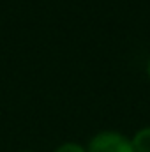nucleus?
Listing matches in <instances>:
<instances>
[{"mask_svg":"<svg viewBox=\"0 0 150 152\" xmlns=\"http://www.w3.org/2000/svg\"><path fill=\"white\" fill-rule=\"evenodd\" d=\"M53 152H87V145H83L79 142H64Z\"/></svg>","mask_w":150,"mask_h":152,"instance_id":"3","label":"nucleus"},{"mask_svg":"<svg viewBox=\"0 0 150 152\" xmlns=\"http://www.w3.org/2000/svg\"><path fill=\"white\" fill-rule=\"evenodd\" d=\"M147 76H149V80H150V57H149V60H147Z\"/></svg>","mask_w":150,"mask_h":152,"instance_id":"4","label":"nucleus"},{"mask_svg":"<svg viewBox=\"0 0 150 152\" xmlns=\"http://www.w3.org/2000/svg\"><path fill=\"white\" fill-rule=\"evenodd\" d=\"M134 152H150V126H143L131 136Z\"/></svg>","mask_w":150,"mask_h":152,"instance_id":"2","label":"nucleus"},{"mask_svg":"<svg viewBox=\"0 0 150 152\" xmlns=\"http://www.w3.org/2000/svg\"><path fill=\"white\" fill-rule=\"evenodd\" d=\"M87 152H134V147L131 143V138L124 133L104 129L95 133L88 140Z\"/></svg>","mask_w":150,"mask_h":152,"instance_id":"1","label":"nucleus"},{"mask_svg":"<svg viewBox=\"0 0 150 152\" xmlns=\"http://www.w3.org/2000/svg\"><path fill=\"white\" fill-rule=\"evenodd\" d=\"M20 152H36V151H20Z\"/></svg>","mask_w":150,"mask_h":152,"instance_id":"5","label":"nucleus"}]
</instances>
